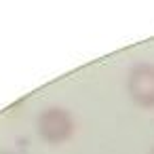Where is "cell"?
I'll use <instances>...</instances> for the list:
<instances>
[{
	"label": "cell",
	"instance_id": "6da1fadb",
	"mask_svg": "<svg viewBox=\"0 0 154 154\" xmlns=\"http://www.w3.org/2000/svg\"><path fill=\"white\" fill-rule=\"evenodd\" d=\"M76 120L63 106H47L36 116V133L49 146H61L74 137Z\"/></svg>",
	"mask_w": 154,
	"mask_h": 154
},
{
	"label": "cell",
	"instance_id": "7a4b0ae2",
	"mask_svg": "<svg viewBox=\"0 0 154 154\" xmlns=\"http://www.w3.org/2000/svg\"><path fill=\"white\" fill-rule=\"evenodd\" d=\"M127 95L141 110L154 108V63L152 61H137L129 68Z\"/></svg>",
	"mask_w": 154,
	"mask_h": 154
},
{
	"label": "cell",
	"instance_id": "3957f363",
	"mask_svg": "<svg viewBox=\"0 0 154 154\" xmlns=\"http://www.w3.org/2000/svg\"><path fill=\"white\" fill-rule=\"evenodd\" d=\"M0 154H23V152H17V150H0Z\"/></svg>",
	"mask_w": 154,
	"mask_h": 154
},
{
	"label": "cell",
	"instance_id": "277c9868",
	"mask_svg": "<svg viewBox=\"0 0 154 154\" xmlns=\"http://www.w3.org/2000/svg\"><path fill=\"white\" fill-rule=\"evenodd\" d=\"M150 154H154V148H152V150H150Z\"/></svg>",
	"mask_w": 154,
	"mask_h": 154
}]
</instances>
